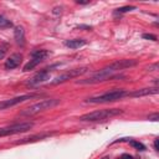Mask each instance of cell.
<instances>
[{"label": "cell", "mask_w": 159, "mask_h": 159, "mask_svg": "<svg viewBox=\"0 0 159 159\" xmlns=\"http://www.w3.org/2000/svg\"><path fill=\"white\" fill-rule=\"evenodd\" d=\"M135 65H137L135 60H118V61L112 62L111 65L103 67L102 70L94 72L88 78L77 81V83H81V84H94V83H99V82H103V81H107V80L118 78V77H122V76H116L114 75L116 72L125 70V68H129V67H133Z\"/></svg>", "instance_id": "1"}, {"label": "cell", "mask_w": 159, "mask_h": 159, "mask_svg": "<svg viewBox=\"0 0 159 159\" xmlns=\"http://www.w3.org/2000/svg\"><path fill=\"white\" fill-rule=\"evenodd\" d=\"M123 111L119 108H107V109H98V111H93L89 113H86L83 116L80 117V120L82 122H98V120H104L122 114Z\"/></svg>", "instance_id": "2"}, {"label": "cell", "mask_w": 159, "mask_h": 159, "mask_svg": "<svg viewBox=\"0 0 159 159\" xmlns=\"http://www.w3.org/2000/svg\"><path fill=\"white\" fill-rule=\"evenodd\" d=\"M128 94V92L125 89H114V91H111V92H106L103 94H98V96H93V97H89L86 99V102L88 103H106V102H114V101H118L123 97H125Z\"/></svg>", "instance_id": "3"}, {"label": "cell", "mask_w": 159, "mask_h": 159, "mask_svg": "<svg viewBox=\"0 0 159 159\" xmlns=\"http://www.w3.org/2000/svg\"><path fill=\"white\" fill-rule=\"evenodd\" d=\"M60 103V99H56V98H50V99H42L32 106H30L29 108L24 109L20 112L21 116H26V117H30V116H34V114H37L42 111H46V109H50L55 106H57Z\"/></svg>", "instance_id": "4"}, {"label": "cell", "mask_w": 159, "mask_h": 159, "mask_svg": "<svg viewBox=\"0 0 159 159\" xmlns=\"http://www.w3.org/2000/svg\"><path fill=\"white\" fill-rule=\"evenodd\" d=\"M34 127L32 122H24V123H14L11 125L1 127L0 128V137H6V135H12L22 132H27Z\"/></svg>", "instance_id": "5"}, {"label": "cell", "mask_w": 159, "mask_h": 159, "mask_svg": "<svg viewBox=\"0 0 159 159\" xmlns=\"http://www.w3.org/2000/svg\"><path fill=\"white\" fill-rule=\"evenodd\" d=\"M46 56H48V51H46V50H35V51H32V52H31V60L24 66L22 71H24V72L31 71V70L35 68L39 63H41V62L46 58Z\"/></svg>", "instance_id": "6"}, {"label": "cell", "mask_w": 159, "mask_h": 159, "mask_svg": "<svg viewBox=\"0 0 159 159\" xmlns=\"http://www.w3.org/2000/svg\"><path fill=\"white\" fill-rule=\"evenodd\" d=\"M88 71V67H80V68H73V70H70V71H66L65 73L57 76L52 82L51 84H60V83H63L71 78H75V77H78L83 73H86Z\"/></svg>", "instance_id": "7"}, {"label": "cell", "mask_w": 159, "mask_h": 159, "mask_svg": "<svg viewBox=\"0 0 159 159\" xmlns=\"http://www.w3.org/2000/svg\"><path fill=\"white\" fill-rule=\"evenodd\" d=\"M58 65H53V66H51V67H46V68H43L42 71H40V72H37L34 77H31L29 81H27V86H30V87H32V86H37V84H40V83H43L45 81H47V80H50V71L52 70V68H55V67H57Z\"/></svg>", "instance_id": "8"}, {"label": "cell", "mask_w": 159, "mask_h": 159, "mask_svg": "<svg viewBox=\"0 0 159 159\" xmlns=\"http://www.w3.org/2000/svg\"><path fill=\"white\" fill-rule=\"evenodd\" d=\"M37 94H34V93H30V94H24V96H19V97H14V98H10V99H5V101H1L0 102V111L1 109H6L9 107H12V106H16L19 103H22L27 99H32L35 98Z\"/></svg>", "instance_id": "9"}, {"label": "cell", "mask_w": 159, "mask_h": 159, "mask_svg": "<svg viewBox=\"0 0 159 159\" xmlns=\"http://www.w3.org/2000/svg\"><path fill=\"white\" fill-rule=\"evenodd\" d=\"M159 92V88L155 87H148V88H142V89H137L134 92H128V97H143V96H149V94H157Z\"/></svg>", "instance_id": "10"}, {"label": "cell", "mask_w": 159, "mask_h": 159, "mask_svg": "<svg viewBox=\"0 0 159 159\" xmlns=\"http://www.w3.org/2000/svg\"><path fill=\"white\" fill-rule=\"evenodd\" d=\"M21 60H22V56L20 53H14L11 55L6 61H5V68L6 70H12V68H16L20 63H21Z\"/></svg>", "instance_id": "11"}, {"label": "cell", "mask_w": 159, "mask_h": 159, "mask_svg": "<svg viewBox=\"0 0 159 159\" xmlns=\"http://www.w3.org/2000/svg\"><path fill=\"white\" fill-rule=\"evenodd\" d=\"M14 37H15V41H16L17 45H20V46H24L25 45V31H24V27L22 26L15 27V30H14Z\"/></svg>", "instance_id": "12"}, {"label": "cell", "mask_w": 159, "mask_h": 159, "mask_svg": "<svg viewBox=\"0 0 159 159\" xmlns=\"http://www.w3.org/2000/svg\"><path fill=\"white\" fill-rule=\"evenodd\" d=\"M51 134L50 133H42V134H35V135H31V137H27V138H22L20 140L16 142V144H25V143H29V142H36V140H41V139H45L47 137H50Z\"/></svg>", "instance_id": "13"}, {"label": "cell", "mask_w": 159, "mask_h": 159, "mask_svg": "<svg viewBox=\"0 0 159 159\" xmlns=\"http://www.w3.org/2000/svg\"><path fill=\"white\" fill-rule=\"evenodd\" d=\"M84 45H86V40H83V39H73V40L65 41V46H67L70 48H80Z\"/></svg>", "instance_id": "14"}, {"label": "cell", "mask_w": 159, "mask_h": 159, "mask_svg": "<svg viewBox=\"0 0 159 159\" xmlns=\"http://www.w3.org/2000/svg\"><path fill=\"white\" fill-rule=\"evenodd\" d=\"M12 24L10 20H7L5 16L0 15V29H4V27H11Z\"/></svg>", "instance_id": "15"}, {"label": "cell", "mask_w": 159, "mask_h": 159, "mask_svg": "<svg viewBox=\"0 0 159 159\" xmlns=\"http://www.w3.org/2000/svg\"><path fill=\"white\" fill-rule=\"evenodd\" d=\"M129 143H130V145H132L133 148H135V149H138V150H145V145H144V144H142L140 142H135V140H130Z\"/></svg>", "instance_id": "16"}, {"label": "cell", "mask_w": 159, "mask_h": 159, "mask_svg": "<svg viewBox=\"0 0 159 159\" xmlns=\"http://www.w3.org/2000/svg\"><path fill=\"white\" fill-rule=\"evenodd\" d=\"M132 10H135V6H123V7L117 9L118 12H127V11H132Z\"/></svg>", "instance_id": "17"}, {"label": "cell", "mask_w": 159, "mask_h": 159, "mask_svg": "<svg viewBox=\"0 0 159 159\" xmlns=\"http://www.w3.org/2000/svg\"><path fill=\"white\" fill-rule=\"evenodd\" d=\"M143 39L152 40V41H157V36H155V35H152V34H143Z\"/></svg>", "instance_id": "18"}, {"label": "cell", "mask_w": 159, "mask_h": 159, "mask_svg": "<svg viewBox=\"0 0 159 159\" xmlns=\"http://www.w3.org/2000/svg\"><path fill=\"white\" fill-rule=\"evenodd\" d=\"M148 119H150V120H158V119H159V114H158V113H154V114L149 116Z\"/></svg>", "instance_id": "19"}, {"label": "cell", "mask_w": 159, "mask_h": 159, "mask_svg": "<svg viewBox=\"0 0 159 159\" xmlns=\"http://www.w3.org/2000/svg\"><path fill=\"white\" fill-rule=\"evenodd\" d=\"M154 148H155V150H159V138H155V140H154Z\"/></svg>", "instance_id": "20"}, {"label": "cell", "mask_w": 159, "mask_h": 159, "mask_svg": "<svg viewBox=\"0 0 159 159\" xmlns=\"http://www.w3.org/2000/svg\"><path fill=\"white\" fill-rule=\"evenodd\" d=\"M158 68V63H154L153 66H149V71H155Z\"/></svg>", "instance_id": "21"}, {"label": "cell", "mask_w": 159, "mask_h": 159, "mask_svg": "<svg viewBox=\"0 0 159 159\" xmlns=\"http://www.w3.org/2000/svg\"><path fill=\"white\" fill-rule=\"evenodd\" d=\"M5 53H6V50L5 48H0V58H2L5 56Z\"/></svg>", "instance_id": "22"}, {"label": "cell", "mask_w": 159, "mask_h": 159, "mask_svg": "<svg viewBox=\"0 0 159 159\" xmlns=\"http://www.w3.org/2000/svg\"><path fill=\"white\" fill-rule=\"evenodd\" d=\"M76 2H77V4H82V5H84V4H88L89 1H82V0H77Z\"/></svg>", "instance_id": "23"}, {"label": "cell", "mask_w": 159, "mask_h": 159, "mask_svg": "<svg viewBox=\"0 0 159 159\" xmlns=\"http://www.w3.org/2000/svg\"><path fill=\"white\" fill-rule=\"evenodd\" d=\"M118 159H123V158H122V157H120V158H118Z\"/></svg>", "instance_id": "24"}, {"label": "cell", "mask_w": 159, "mask_h": 159, "mask_svg": "<svg viewBox=\"0 0 159 159\" xmlns=\"http://www.w3.org/2000/svg\"><path fill=\"white\" fill-rule=\"evenodd\" d=\"M103 159H108V158H103Z\"/></svg>", "instance_id": "25"}, {"label": "cell", "mask_w": 159, "mask_h": 159, "mask_svg": "<svg viewBox=\"0 0 159 159\" xmlns=\"http://www.w3.org/2000/svg\"><path fill=\"white\" fill-rule=\"evenodd\" d=\"M138 159H140V158H138Z\"/></svg>", "instance_id": "26"}]
</instances>
